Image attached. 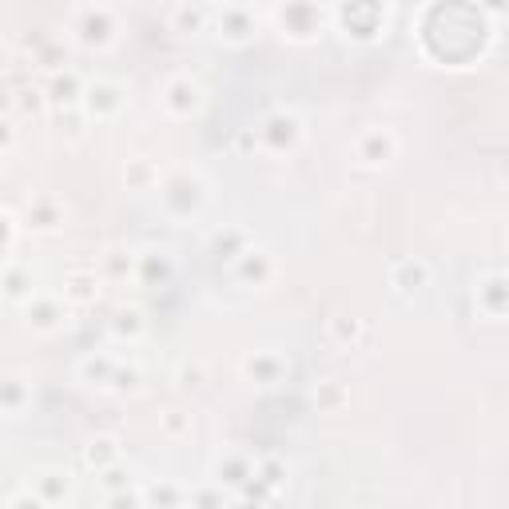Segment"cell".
Segmentation results:
<instances>
[{
	"mask_svg": "<svg viewBox=\"0 0 509 509\" xmlns=\"http://www.w3.org/2000/svg\"><path fill=\"white\" fill-rule=\"evenodd\" d=\"M115 13L108 4H88V8H80L76 13V21H72V32H76V40L84 44V48H108V44L115 40Z\"/></svg>",
	"mask_w": 509,
	"mask_h": 509,
	"instance_id": "6da1fadb",
	"label": "cell"
},
{
	"mask_svg": "<svg viewBox=\"0 0 509 509\" xmlns=\"http://www.w3.org/2000/svg\"><path fill=\"white\" fill-rule=\"evenodd\" d=\"M68 315H72V302L60 294V299H52V294H32L29 302H24V323L29 330H37V335H60V330L68 327Z\"/></svg>",
	"mask_w": 509,
	"mask_h": 509,
	"instance_id": "7a4b0ae2",
	"label": "cell"
},
{
	"mask_svg": "<svg viewBox=\"0 0 509 509\" xmlns=\"http://www.w3.org/2000/svg\"><path fill=\"white\" fill-rule=\"evenodd\" d=\"M354 156H359L366 167L390 164V159L398 156L394 131H390V128H366V131H359V140H354Z\"/></svg>",
	"mask_w": 509,
	"mask_h": 509,
	"instance_id": "3957f363",
	"label": "cell"
},
{
	"mask_svg": "<svg viewBox=\"0 0 509 509\" xmlns=\"http://www.w3.org/2000/svg\"><path fill=\"white\" fill-rule=\"evenodd\" d=\"M84 92H88V84L76 72H52V80L44 84V96H48L52 112L80 108V104H84Z\"/></svg>",
	"mask_w": 509,
	"mask_h": 509,
	"instance_id": "277c9868",
	"label": "cell"
},
{
	"mask_svg": "<svg viewBox=\"0 0 509 509\" xmlns=\"http://www.w3.org/2000/svg\"><path fill=\"white\" fill-rule=\"evenodd\" d=\"M199 104H203V88L195 84V80H187V76L167 80V88H164V108L172 112V115L187 120V115L199 112Z\"/></svg>",
	"mask_w": 509,
	"mask_h": 509,
	"instance_id": "5b68a950",
	"label": "cell"
},
{
	"mask_svg": "<svg viewBox=\"0 0 509 509\" xmlns=\"http://www.w3.org/2000/svg\"><path fill=\"white\" fill-rule=\"evenodd\" d=\"M120 108H123V88L120 84H112V80H96V84H88L84 112L92 115V120H112Z\"/></svg>",
	"mask_w": 509,
	"mask_h": 509,
	"instance_id": "8992f818",
	"label": "cell"
},
{
	"mask_svg": "<svg viewBox=\"0 0 509 509\" xmlns=\"http://www.w3.org/2000/svg\"><path fill=\"white\" fill-rule=\"evenodd\" d=\"M208 24H211V16H208V8H203V0H180V4L172 8V16H167V29H172L175 37H199Z\"/></svg>",
	"mask_w": 509,
	"mask_h": 509,
	"instance_id": "52a82bcc",
	"label": "cell"
},
{
	"mask_svg": "<svg viewBox=\"0 0 509 509\" xmlns=\"http://www.w3.org/2000/svg\"><path fill=\"white\" fill-rule=\"evenodd\" d=\"M219 37L227 44H247L255 37V13L243 4H227L219 16Z\"/></svg>",
	"mask_w": 509,
	"mask_h": 509,
	"instance_id": "ba28073f",
	"label": "cell"
},
{
	"mask_svg": "<svg viewBox=\"0 0 509 509\" xmlns=\"http://www.w3.org/2000/svg\"><path fill=\"white\" fill-rule=\"evenodd\" d=\"M104 291V279L96 271H72L64 279V299L72 302V307H92L96 299H100Z\"/></svg>",
	"mask_w": 509,
	"mask_h": 509,
	"instance_id": "9c48e42d",
	"label": "cell"
},
{
	"mask_svg": "<svg viewBox=\"0 0 509 509\" xmlns=\"http://www.w3.org/2000/svg\"><path fill=\"white\" fill-rule=\"evenodd\" d=\"M283 370H287V366H283V359L271 351H259L243 362V378H251L255 386H275V382L283 378Z\"/></svg>",
	"mask_w": 509,
	"mask_h": 509,
	"instance_id": "30bf717a",
	"label": "cell"
},
{
	"mask_svg": "<svg viewBox=\"0 0 509 509\" xmlns=\"http://www.w3.org/2000/svg\"><path fill=\"white\" fill-rule=\"evenodd\" d=\"M235 271H239V279H247V283H255V287H263V283L275 275V263H271V255L259 251V247L251 243L243 255L235 259Z\"/></svg>",
	"mask_w": 509,
	"mask_h": 509,
	"instance_id": "8fae6325",
	"label": "cell"
},
{
	"mask_svg": "<svg viewBox=\"0 0 509 509\" xmlns=\"http://www.w3.org/2000/svg\"><path fill=\"white\" fill-rule=\"evenodd\" d=\"M60 223H64V208H60L52 195H37V199L29 203L24 227H32V231H56Z\"/></svg>",
	"mask_w": 509,
	"mask_h": 509,
	"instance_id": "7c38bea8",
	"label": "cell"
},
{
	"mask_svg": "<svg viewBox=\"0 0 509 509\" xmlns=\"http://www.w3.org/2000/svg\"><path fill=\"white\" fill-rule=\"evenodd\" d=\"M390 283H394L402 294H418L430 283V267H426L422 259H402V263H394V271H390Z\"/></svg>",
	"mask_w": 509,
	"mask_h": 509,
	"instance_id": "4fadbf2b",
	"label": "cell"
},
{
	"mask_svg": "<svg viewBox=\"0 0 509 509\" xmlns=\"http://www.w3.org/2000/svg\"><path fill=\"white\" fill-rule=\"evenodd\" d=\"M478 302H481L486 315H505L509 310V279L505 275H489V279L478 287Z\"/></svg>",
	"mask_w": 509,
	"mask_h": 509,
	"instance_id": "5bb4252c",
	"label": "cell"
},
{
	"mask_svg": "<svg viewBox=\"0 0 509 509\" xmlns=\"http://www.w3.org/2000/svg\"><path fill=\"white\" fill-rule=\"evenodd\" d=\"M44 108H48V96H44L40 84H24V88H13V96H8V115H40Z\"/></svg>",
	"mask_w": 509,
	"mask_h": 509,
	"instance_id": "9a60e30c",
	"label": "cell"
},
{
	"mask_svg": "<svg viewBox=\"0 0 509 509\" xmlns=\"http://www.w3.org/2000/svg\"><path fill=\"white\" fill-rule=\"evenodd\" d=\"M327 335H330V343L335 346L351 351V346H359L366 338V327H362V318H354V315H335L327 323Z\"/></svg>",
	"mask_w": 509,
	"mask_h": 509,
	"instance_id": "2e32d148",
	"label": "cell"
},
{
	"mask_svg": "<svg viewBox=\"0 0 509 509\" xmlns=\"http://www.w3.org/2000/svg\"><path fill=\"white\" fill-rule=\"evenodd\" d=\"M115 462H120V442H115V437H92V442L84 445V466L88 470L104 473V470H112Z\"/></svg>",
	"mask_w": 509,
	"mask_h": 509,
	"instance_id": "e0dca14e",
	"label": "cell"
},
{
	"mask_svg": "<svg viewBox=\"0 0 509 509\" xmlns=\"http://www.w3.org/2000/svg\"><path fill=\"white\" fill-rule=\"evenodd\" d=\"M4 299L21 302V307L32 299V271H24V267L13 263V259H8V267H4Z\"/></svg>",
	"mask_w": 509,
	"mask_h": 509,
	"instance_id": "ac0fdd59",
	"label": "cell"
},
{
	"mask_svg": "<svg viewBox=\"0 0 509 509\" xmlns=\"http://www.w3.org/2000/svg\"><path fill=\"white\" fill-rule=\"evenodd\" d=\"M115 366H120V362H115L112 354H92V359L80 362V378L92 382V386H112Z\"/></svg>",
	"mask_w": 509,
	"mask_h": 509,
	"instance_id": "d6986e66",
	"label": "cell"
},
{
	"mask_svg": "<svg viewBox=\"0 0 509 509\" xmlns=\"http://www.w3.org/2000/svg\"><path fill=\"white\" fill-rule=\"evenodd\" d=\"M156 164H151L148 156H131L128 164H123V183L136 187V191H148V187H156Z\"/></svg>",
	"mask_w": 509,
	"mask_h": 509,
	"instance_id": "ffe728a7",
	"label": "cell"
},
{
	"mask_svg": "<svg viewBox=\"0 0 509 509\" xmlns=\"http://www.w3.org/2000/svg\"><path fill=\"white\" fill-rule=\"evenodd\" d=\"M112 330H115V338H128V343H136V338H144V310H136V307H123V310H115V318H112Z\"/></svg>",
	"mask_w": 509,
	"mask_h": 509,
	"instance_id": "44dd1931",
	"label": "cell"
},
{
	"mask_svg": "<svg viewBox=\"0 0 509 509\" xmlns=\"http://www.w3.org/2000/svg\"><path fill=\"white\" fill-rule=\"evenodd\" d=\"M310 398H315L318 410H343L346 402H351V390H346L338 378H327V382H318V386L310 390Z\"/></svg>",
	"mask_w": 509,
	"mask_h": 509,
	"instance_id": "7402d4cb",
	"label": "cell"
},
{
	"mask_svg": "<svg viewBox=\"0 0 509 509\" xmlns=\"http://www.w3.org/2000/svg\"><path fill=\"white\" fill-rule=\"evenodd\" d=\"M32 402V386L24 378H16V374H8L4 378V414L8 418H16V414H24V406Z\"/></svg>",
	"mask_w": 509,
	"mask_h": 509,
	"instance_id": "603a6c76",
	"label": "cell"
},
{
	"mask_svg": "<svg viewBox=\"0 0 509 509\" xmlns=\"http://www.w3.org/2000/svg\"><path fill=\"white\" fill-rule=\"evenodd\" d=\"M88 120H92V115H84L80 108H68V112H60V136L68 140V144H84L88 140Z\"/></svg>",
	"mask_w": 509,
	"mask_h": 509,
	"instance_id": "cb8c5ba5",
	"label": "cell"
},
{
	"mask_svg": "<svg viewBox=\"0 0 509 509\" xmlns=\"http://www.w3.org/2000/svg\"><path fill=\"white\" fill-rule=\"evenodd\" d=\"M37 489H40V502L44 505H56V502H64L68 497V473L60 478V473H44V478H37Z\"/></svg>",
	"mask_w": 509,
	"mask_h": 509,
	"instance_id": "d4e9b609",
	"label": "cell"
},
{
	"mask_svg": "<svg viewBox=\"0 0 509 509\" xmlns=\"http://www.w3.org/2000/svg\"><path fill=\"white\" fill-rule=\"evenodd\" d=\"M104 271L115 275V279H123V275L140 271V255H131V251H108V259H104Z\"/></svg>",
	"mask_w": 509,
	"mask_h": 509,
	"instance_id": "484cf974",
	"label": "cell"
},
{
	"mask_svg": "<svg viewBox=\"0 0 509 509\" xmlns=\"http://www.w3.org/2000/svg\"><path fill=\"white\" fill-rule=\"evenodd\" d=\"M112 390H115V394H136V390H140V370H136V366H131V370H123V366H115Z\"/></svg>",
	"mask_w": 509,
	"mask_h": 509,
	"instance_id": "4316f807",
	"label": "cell"
},
{
	"mask_svg": "<svg viewBox=\"0 0 509 509\" xmlns=\"http://www.w3.org/2000/svg\"><path fill=\"white\" fill-rule=\"evenodd\" d=\"M203 378H208V374H203L199 362H183L180 366V386L183 390H203Z\"/></svg>",
	"mask_w": 509,
	"mask_h": 509,
	"instance_id": "83f0119b",
	"label": "cell"
},
{
	"mask_svg": "<svg viewBox=\"0 0 509 509\" xmlns=\"http://www.w3.org/2000/svg\"><path fill=\"white\" fill-rule=\"evenodd\" d=\"M259 478H263L267 486H279V481H283V466H279L275 458H267L263 466H259Z\"/></svg>",
	"mask_w": 509,
	"mask_h": 509,
	"instance_id": "f1b7e54d",
	"label": "cell"
},
{
	"mask_svg": "<svg viewBox=\"0 0 509 509\" xmlns=\"http://www.w3.org/2000/svg\"><path fill=\"white\" fill-rule=\"evenodd\" d=\"M239 148H243V151L259 148V131H251V128H247V131H239Z\"/></svg>",
	"mask_w": 509,
	"mask_h": 509,
	"instance_id": "f546056e",
	"label": "cell"
},
{
	"mask_svg": "<svg viewBox=\"0 0 509 509\" xmlns=\"http://www.w3.org/2000/svg\"><path fill=\"white\" fill-rule=\"evenodd\" d=\"M167 430H172V434H180V430H183V418L175 414V410H172V418H167Z\"/></svg>",
	"mask_w": 509,
	"mask_h": 509,
	"instance_id": "4dcf8cb0",
	"label": "cell"
}]
</instances>
